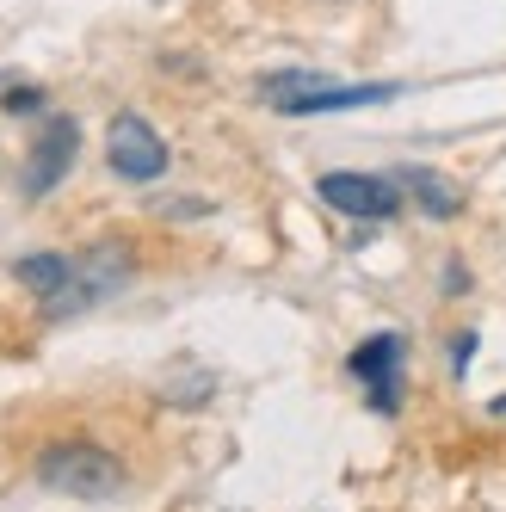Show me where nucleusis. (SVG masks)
Returning a JSON list of instances; mask_svg holds the SVG:
<instances>
[{
    "mask_svg": "<svg viewBox=\"0 0 506 512\" xmlns=\"http://www.w3.org/2000/svg\"><path fill=\"white\" fill-rule=\"evenodd\" d=\"M402 358H408V340H402V334H371L365 346L346 358L352 383H365L371 408H377L383 420H389V414H402Z\"/></svg>",
    "mask_w": 506,
    "mask_h": 512,
    "instance_id": "nucleus-6",
    "label": "nucleus"
},
{
    "mask_svg": "<svg viewBox=\"0 0 506 512\" xmlns=\"http://www.w3.org/2000/svg\"><path fill=\"white\" fill-rule=\"evenodd\" d=\"M315 198L340 216H352V223H389V216H402V179H389V173H321Z\"/></svg>",
    "mask_w": 506,
    "mask_h": 512,
    "instance_id": "nucleus-3",
    "label": "nucleus"
},
{
    "mask_svg": "<svg viewBox=\"0 0 506 512\" xmlns=\"http://www.w3.org/2000/svg\"><path fill=\"white\" fill-rule=\"evenodd\" d=\"M488 414H506V395H494V401H488Z\"/></svg>",
    "mask_w": 506,
    "mask_h": 512,
    "instance_id": "nucleus-13",
    "label": "nucleus"
},
{
    "mask_svg": "<svg viewBox=\"0 0 506 512\" xmlns=\"http://www.w3.org/2000/svg\"><path fill=\"white\" fill-rule=\"evenodd\" d=\"M0 105H7V112L19 118V112H38L44 93H38V87H7V93H0Z\"/></svg>",
    "mask_w": 506,
    "mask_h": 512,
    "instance_id": "nucleus-10",
    "label": "nucleus"
},
{
    "mask_svg": "<svg viewBox=\"0 0 506 512\" xmlns=\"http://www.w3.org/2000/svg\"><path fill=\"white\" fill-rule=\"evenodd\" d=\"M383 99H395V87H315V93H303V99H291L284 105V118H321V112H358V105H383Z\"/></svg>",
    "mask_w": 506,
    "mask_h": 512,
    "instance_id": "nucleus-7",
    "label": "nucleus"
},
{
    "mask_svg": "<svg viewBox=\"0 0 506 512\" xmlns=\"http://www.w3.org/2000/svg\"><path fill=\"white\" fill-rule=\"evenodd\" d=\"M75 155H81V124H75V118H44L38 136H31L19 192H25V198H50L62 179H68V167H75Z\"/></svg>",
    "mask_w": 506,
    "mask_h": 512,
    "instance_id": "nucleus-4",
    "label": "nucleus"
},
{
    "mask_svg": "<svg viewBox=\"0 0 506 512\" xmlns=\"http://www.w3.org/2000/svg\"><path fill=\"white\" fill-rule=\"evenodd\" d=\"M130 266H136V253H130L124 241H93L81 260H75V272H68V284L44 303V321H68V315H81V309L105 303L112 290L130 284Z\"/></svg>",
    "mask_w": 506,
    "mask_h": 512,
    "instance_id": "nucleus-2",
    "label": "nucleus"
},
{
    "mask_svg": "<svg viewBox=\"0 0 506 512\" xmlns=\"http://www.w3.org/2000/svg\"><path fill=\"white\" fill-rule=\"evenodd\" d=\"M402 192H414V204L432 216V223H451V216L463 210V192L445 173H432V167H402Z\"/></svg>",
    "mask_w": 506,
    "mask_h": 512,
    "instance_id": "nucleus-8",
    "label": "nucleus"
},
{
    "mask_svg": "<svg viewBox=\"0 0 506 512\" xmlns=\"http://www.w3.org/2000/svg\"><path fill=\"white\" fill-rule=\"evenodd\" d=\"M38 482L68 500H112L124 494V463L93 438H56L38 451Z\"/></svg>",
    "mask_w": 506,
    "mask_h": 512,
    "instance_id": "nucleus-1",
    "label": "nucleus"
},
{
    "mask_svg": "<svg viewBox=\"0 0 506 512\" xmlns=\"http://www.w3.org/2000/svg\"><path fill=\"white\" fill-rule=\"evenodd\" d=\"M105 161H112L118 179H130V186H149V179L167 173V142L155 136L149 118H136V112H118L112 130H105Z\"/></svg>",
    "mask_w": 506,
    "mask_h": 512,
    "instance_id": "nucleus-5",
    "label": "nucleus"
},
{
    "mask_svg": "<svg viewBox=\"0 0 506 512\" xmlns=\"http://www.w3.org/2000/svg\"><path fill=\"white\" fill-rule=\"evenodd\" d=\"M68 272H75V260H68V253H25V260L13 266V278H19L25 290H38L44 303L68 284Z\"/></svg>",
    "mask_w": 506,
    "mask_h": 512,
    "instance_id": "nucleus-9",
    "label": "nucleus"
},
{
    "mask_svg": "<svg viewBox=\"0 0 506 512\" xmlns=\"http://www.w3.org/2000/svg\"><path fill=\"white\" fill-rule=\"evenodd\" d=\"M469 358H476V327H463V334L451 340V371H457V377L469 371Z\"/></svg>",
    "mask_w": 506,
    "mask_h": 512,
    "instance_id": "nucleus-11",
    "label": "nucleus"
},
{
    "mask_svg": "<svg viewBox=\"0 0 506 512\" xmlns=\"http://www.w3.org/2000/svg\"><path fill=\"white\" fill-rule=\"evenodd\" d=\"M469 290V266L463 260H445V297H463Z\"/></svg>",
    "mask_w": 506,
    "mask_h": 512,
    "instance_id": "nucleus-12",
    "label": "nucleus"
}]
</instances>
